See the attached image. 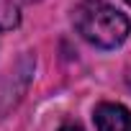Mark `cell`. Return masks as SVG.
Here are the masks:
<instances>
[{
    "label": "cell",
    "instance_id": "obj_1",
    "mask_svg": "<svg viewBox=\"0 0 131 131\" xmlns=\"http://www.w3.org/2000/svg\"><path fill=\"white\" fill-rule=\"evenodd\" d=\"M75 31L98 49H116L128 39V18L105 0H82L72 10Z\"/></svg>",
    "mask_w": 131,
    "mask_h": 131
},
{
    "label": "cell",
    "instance_id": "obj_2",
    "mask_svg": "<svg viewBox=\"0 0 131 131\" xmlns=\"http://www.w3.org/2000/svg\"><path fill=\"white\" fill-rule=\"evenodd\" d=\"M98 131H131V111L121 103H100L95 108Z\"/></svg>",
    "mask_w": 131,
    "mask_h": 131
},
{
    "label": "cell",
    "instance_id": "obj_3",
    "mask_svg": "<svg viewBox=\"0 0 131 131\" xmlns=\"http://www.w3.org/2000/svg\"><path fill=\"white\" fill-rule=\"evenodd\" d=\"M59 131H82V126H77V123H64V126H59Z\"/></svg>",
    "mask_w": 131,
    "mask_h": 131
},
{
    "label": "cell",
    "instance_id": "obj_4",
    "mask_svg": "<svg viewBox=\"0 0 131 131\" xmlns=\"http://www.w3.org/2000/svg\"><path fill=\"white\" fill-rule=\"evenodd\" d=\"M126 3H128V5H131V0H126Z\"/></svg>",
    "mask_w": 131,
    "mask_h": 131
}]
</instances>
